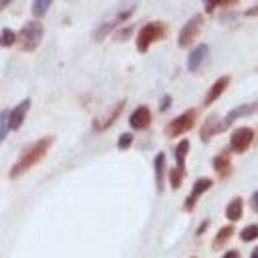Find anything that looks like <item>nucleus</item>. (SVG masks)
<instances>
[{
    "label": "nucleus",
    "mask_w": 258,
    "mask_h": 258,
    "mask_svg": "<svg viewBox=\"0 0 258 258\" xmlns=\"http://www.w3.org/2000/svg\"><path fill=\"white\" fill-rule=\"evenodd\" d=\"M50 143H52V137H42V139L34 141L32 145H28V147L20 153L18 161L12 165V169H10V177H20V175H22L24 171H28L34 163H38V161L42 159V155L48 151Z\"/></svg>",
    "instance_id": "nucleus-1"
},
{
    "label": "nucleus",
    "mask_w": 258,
    "mask_h": 258,
    "mask_svg": "<svg viewBox=\"0 0 258 258\" xmlns=\"http://www.w3.org/2000/svg\"><path fill=\"white\" fill-rule=\"evenodd\" d=\"M42 34H44V28H42V24H40L38 20H30V22H26V24L22 26L20 34H18V42H20L22 50H26V52L34 50V48L40 44Z\"/></svg>",
    "instance_id": "nucleus-2"
},
{
    "label": "nucleus",
    "mask_w": 258,
    "mask_h": 258,
    "mask_svg": "<svg viewBox=\"0 0 258 258\" xmlns=\"http://www.w3.org/2000/svg\"><path fill=\"white\" fill-rule=\"evenodd\" d=\"M163 36H165V24L163 22H147L137 34V50L145 52L151 42H155Z\"/></svg>",
    "instance_id": "nucleus-3"
},
{
    "label": "nucleus",
    "mask_w": 258,
    "mask_h": 258,
    "mask_svg": "<svg viewBox=\"0 0 258 258\" xmlns=\"http://www.w3.org/2000/svg\"><path fill=\"white\" fill-rule=\"evenodd\" d=\"M194 121H196V111L194 109H187L185 113H181L179 117H175L169 125H167V135L169 137H177L185 131H189L194 127Z\"/></svg>",
    "instance_id": "nucleus-4"
},
{
    "label": "nucleus",
    "mask_w": 258,
    "mask_h": 258,
    "mask_svg": "<svg viewBox=\"0 0 258 258\" xmlns=\"http://www.w3.org/2000/svg\"><path fill=\"white\" fill-rule=\"evenodd\" d=\"M202 22H204V16L202 14H196L194 18H189L187 22H185V26L181 28V32H179V38H177V42H179V46H189L191 42H194V38L198 36V32H200V28H202Z\"/></svg>",
    "instance_id": "nucleus-5"
},
{
    "label": "nucleus",
    "mask_w": 258,
    "mask_h": 258,
    "mask_svg": "<svg viewBox=\"0 0 258 258\" xmlns=\"http://www.w3.org/2000/svg\"><path fill=\"white\" fill-rule=\"evenodd\" d=\"M252 139H254V133H252L250 127H238V129L232 133L230 143H232V149H234L236 153H242V151L248 149V145L252 143Z\"/></svg>",
    "instance_id": "nucleus-6"
},
{
    "label": "nucleus",
    "mask_w": 258,
    "mask_h": 258,
    "mask_svg": "<svg viewBox=\"0 0 258 258\" xmlns=\"http://www.w3.org/2000/svg\"><path fill=\"white\" fill-rule=\"evenodd\" d=\"M149 123H151V113H149V107H145V105L137 107L129 117V125L133 129H145Z\"/></svg>",
    "instance_id": "nucleus-7"
},
{
    "label": "nucleus",
    "mask_w": 258,
    "mask_h": 258,
    "mask_svg": "<svg viewBox=\"0 0 258 258\" xmlns=\"http://www.w3.org/2000/svg\"><path fill=\"white\" fill-rule=\"evenodd\" d=\"M133 8H135V6H129V8H125V10H121V12H119V14L115 16V18H111L109 22H105V24H103V26H101V28H99V30L95 32V38H97V40H101V38H103V36H105L107 32H111V28H115V26H117L119 22H123V20H127V18L131 16V12H133Z\"/></svg>",
    "instance_id": "nucleus-8"
},
{
    "label": "nucleus",
    "mask_w": 258,
    "mask_h": 258,
    "mask_svg": "<svg viewBox=\"0 0 258 258\" xmlns=\"http://www.w3.org/2000/svg\"><path fill=\"white\" fill-rule=\"evenodd\" d=\"M212 187V179H208V177H202V179H198L196 183H194V187H191V194H189V198L185 200V210H191L194 208V204L198 202V198L206 191V189H210Z\"/></svg>",
    "instance_id": "nucleus-9"
},
{
    "label": "nucleus",
    "mask_w": 258,
    "mask_h": 258,
    "mask_svg": "<svg viewBox=\"0 0 258 258\" xmlns=\"http://www.w3.org/2000/svg\"><path fill=\"white\" fill-rule=\"evenodd\" d=\"M28 109H30V99H24L22 103H18V105L10 111V129H18V127L22 125V121H24Z\"/></svg>",
    "instance_id": "nucleus-10"
},
{
    "label": "nucleus",
    "mask_w": 258,
    "mask_h": 258,
    "mask_svg": "<svg viewBox=\"0 0 258 258\" xmlns=\"http://www.w3.org/2000/svg\"><path fill=\"white\" fill-rule=\"evenodd\" d=\"M123 107H125V101H119V103H115V107H113L105 117L95 119V131H103V129H107V127L119 117V113L123 111Z\"/></svg>",
    "instance_id": "nucleus-11"
},
{
    "label": "nucleus",
    "mask_w": 258,
    "mask_h": 258,
    "mask_svg": "<svg viewBox=\"0 0 258 258\" xmlns=\"http://www.w3.org/2000/svg\"><path fill=\"white\" fill-rule=\"evenodd\" d=\"M206 56H208V46H206V44L196 46V48L189 52V56H187V69H189V71H198Z\"/></svg>",
    "instance_id": "nucleus-12"
},
{
    "label": "nucleus",
    "mask_w": 258,
    "mask_h": 258,
    "mask_svg": "<svg viewBox=\"0 0 258 258\" xmlns=\"http://www.w3.org/2000/svg\"><path fill=\"white\" fill-rule=\"evenodd\" d=\"M228 83H230V77H220V79L212 85V89L208 91V95H206V99H204V105H212V103L224 93V89L228 87Z\"/></svg>",
    "instance_id": "nucleus-13"
},
{
    "label": "nucleus",
    "mask_w": 258,
    "mask_h": 258,
    "mask_svg": "<svg viewBox=\"0 0 258 258\" xmlns=\"http://www.w3.org/2000/svg\"><path fill=\"white\" fill-rule=\"evenodd\" d=\"M163 171H165V153L155 155V187L157 191L163 189Z\"/></svg>",
    "instance_id": "nucleus-14"
},
{
    "label": "nucleus",
    "mask_w": 258,
    "mask_h": 258,
    "mask_svg": "<svg viewBox=\"0 0 258 258\" xmlns=\"http://www.w3.org/2000/svg\"><path fill=\"white\" fill-rule=\"evenodd\" d=\"M226 218L232 220V222H236V220L242 218V198H234V200L228 204V208H226Z\"/></svg>",
    "instance_id": "nucleus-15"
},
{
    "label": "nucleus",
    "mask_w": 258,
    "mask_h": 258,
    "mask_svg": "<svg viewBox=\"0 0 258 258\" xmlns=\"http://www.w3.org/2000/svg\"><path fill=\"white\" fill-rule=\"evenodd\" d=\"M248 111H254V105H242V107H238V109H234V111H232V113H230V115H228V117L224 119V123H222V125L218 127V131H224L222 127H228V125H230V123H232L234 119H238V117H242V115H246Z\"/></svg>",
    "instance_id": "nucleus-16"
},
{
    "label": "nucleus",
    "mask_w": 258,
    "mask_h": 258,
    "mask_svg": "<svg viewBox=\"0 0 258 258\" xmlns=\"http://www.w3.org/2000/svg\"><path fill=\"white\" fill-rule=\"evenodd\" d=\"M189 151V141H179L177 147H175V161H177V167L183 169V159H185V153Z\"/></svg>",
    "instance_id": "nucleus-17"
},
{
    "label": "nucleus",
    "mask_w": 258,
    "mask_h": 258,
    "mask_svg": "<svg viewBox=\"0 0 258 258\" xmlns=\"http://www.w3.org/2000/svg\"><path fill=\"white\" fill-rule=\"evenodd\" d=\"M10 131V111H2L0 113V143L6 139Z\"/></svg>",
    "instance_id": "nucleus-18"
},
{
    "label": "nucleus",
    "mask_w": 258,
    "mask_h": 258,
    "mask_svg": "<svg viewBox=\"0 0 258 258\" xmlns=\"http://www.w3.org/2000/svg\"><path fill=\"white\" fill-rule=\"evenodd\" d=\"M214 167H216V171H218L220 175H226L228 169H230V161H228V157H226V155H218V157L214 159Z\"/></svg>",
    "instance_id": "nucleus-19"
},
{
    "label": "nucleus",
    "mask_w": 258,
    "mask_h": 258,
    "mask_svg": "<svg viewBox=\"0 0 258 258\" xmlns=\"http://www.w3.org/2000/svg\"><path fill=\"white\" fill-rule=\"evenodd\" d=\"M16 42V32L10 28H4L0 32V46H12Z\"/></svg>",
    "instance_id": "nucleus-20"
},
{
    "label": "nucleus",
    "mask_w": 258,
    "mask_h": 258,
    "mask_svg": "<svg viewBox=\"0 0 258 258\" xmlns=\"http://www.w3.org/2000/svg\"><path fill=\"white\" fill-rule=\"evenodd\" d=\"M232 236V226H226L222 228L218 234H216V240H214V248H220L222 244H226V240Z\"/></svg>",
    "instance_id": "nucleus-21"
},
{
    "label": "nucleus",
    "mask_w": 258,
    "mask_h": 258,
    "mask_svg": "<svg viewBox=\"0 0 258 258\" xmlns=\"http://www.w3.org/2000/svg\"><path fill=\"white\" fill-rule=\"evenodd\" d=\"M240 238H242L244 242H252V240H256V238H258V226H256V224L246 226V228L240 232Z\"/></svg>",
    "instance_id": "nucleus-22"
},
{
    "label": "nucleus",
    "mask_w": 258,
    "mask_h": 258,
    "mask_svg": "<svg viewBox=\"0 0 258 258\" xmlns=\"http://www.w3.org/2000/svg\"><path fill=\"white\" fill-rule=\"evenodd\" d=\"M50 8V2L48 0H36L32 2V14L34 16H44V12Z\"/></svg>",
    "instance_id": "nucleus-23"
},
{
    "label": "nucleus",
    "mask_w": 258,
    "mask_h": 258,
    "mask_svg": "<svg viewBox=\"0 0 258 258\" xmlns=\"http://www.w3.org/2000/svg\"><path fill=\"white\" fill-rule=\"evenodd\" d=\"M181 177H183V169H179V167L171 169V173H169V181H171V187H173V189H177V187L181 185Z\"/></svg>",
    "instance_id": "nucleus-24"
},
{
    "label": "nucleus",
    "mask_w": 258,
    "mask_h": 258,
    "mask_svg": "<svg viewBox=\"0 0 258 258\" xmlns=\"http://www.w3.org/2000/svg\"><path fill=\"white\" fill-rule=\"evenodd\" d=\"M131 141H133V135H131V133H123V135L119 137V143H117V145H119V149H127V147L131 145Z\"/></svg>",
    "instance_id": "nucleus-25"
},
{
    "label": "nucleus",
    "mask_w": 258,
    "mask_h": 258,
    "mask_svg": "<svg viewBox=\"0 0 258 258\" xmlns=\"http://www.w3.org/2000/svg\"><path fill=\"white\" fill-rule=\"evenodd\" d=\"M224 258H240V254H238L236 250H230V252L224 254Z\"/></svg>",
    "instance_id": "nucleus-26"
},
{
    "label": "nucleus",
    "mask_w": 258,
    "mask_h": 258,
    "mask_svg": "<svg viewBox=\"0 0 258 258\" xmlns=\"http://www.w3.org/2000/svg\"><path fill=\"white\" fill-rule=\"evenodd\" d=\"M252 208L258 212V191H256V194H252Z\"/></svg>",
    "instance_id": "nucleus-27"
},
{
    "label": "nucleus",
    "mask_w": 258,
    "mask_h": 258,
    "mask_svg": "<svg viewBox=\"0 0 258 258\" xmlns=\"http://www.w3.org/2000/svg\"><path fill=\"white\" fill-rule=\"evenodd\" d=\"M246 16H258V6H254V8L246 10Z\"/></svg>",
    "instance_id": "nucleus-28"
},
{
    "label": "nucleus",
    "mask_w": 258,
    "mask_h": 258,
    "mask_svg": "<svg viewBox=\"0 0 258 258\" xmlns=\"http://www.w3.org/2000/svg\"><path fill=\"white\" fill-rule=\"evenodd\" d=\"M167 105H169V97H165V99H163V103H161V109H165Z\"/></svg>",
    "instance_id": "nucleus-29"
},
{
    "label": "nucleus",
    "mask_w": 258,
    "mask_h": 258,
    "mask_svg": "<svg viewBox=\"0 0 258 258\" xmlns=\"http://www.w3.org/2000/svg\"><path fill=\"white\" fill-rule=\"evenodd\" d=\"M252 258H258V248H256V250L252 252Z\"/></svg>",
    "instance_id": "nucleus-30"
},
{
    "label": "nucleus",
    "mask_w": 258,
    "mask_h": 258,
    "mask_svg": "<svg viewBox=\"0 0 258 258\" xmlns=\"http://www.w3.org/2000/svg\"><path fill=\"white\" fill-rule=\"evenodd\" d=\"M6 6H8V2H2V4H0V10H2V8H6Z\"/></svg>",
    "instance_id": "nucleus-31"
}]
</instances>
